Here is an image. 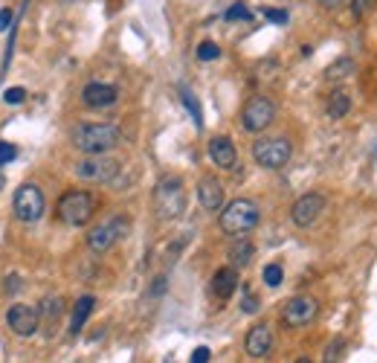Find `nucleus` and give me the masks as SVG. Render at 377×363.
Wrapping results in <instances>:
<instances>
[{
    "label": "nucleus",
    "instance_id": "f257e3e1",
    "mask_svg": "<svg viewBox=\"0 0 377 363\" xmlns=\"http://www.w3.org/2000/svg\"><path fill=\"white\" fill-rule=\"evenodd\" d=\"M259 221H261V209L249 198L230 201L221 209V216H218V227H221V233L230 238H244L247 233H253L259 227Z\"/></svg>",
    "mask_w": 377,
    "mask_h": 363
},
{
    "label": "nucleus",
    "instance_id": "f03ea898",
    "mask_svg": "<svg viewBox=\"0 0 377 363\" xmlns=\"http://www.w3.org/2000/svg\"><path fill=\"white\" fill-rule=\"evenodd\" d=\"M122 134L111 123H81L73 131V145L84 155H108L119 145Z\"/></svg>",
    "mask_w": 377,
    "mask_h": 363
},
{
    "label": "nucleus",
    "instance_id": "7ed1b4c3",
    "mask_svg": "<svg viewBox=\"0 0 377 363\" xmlns=\"http://www.w3.org/2000/svg\"><path fill=\"white\" fill-rule=\"evenodd\" d=\"M154 213L160 221H177L186 213V186L177 174H166V177L157 180Z\"/></svg>",
    "mask_w": 377,
    "mask_h": 363
},
{
    "label": "nucleus",
    "instance_id": "20e7f679",
    "mask_svg": "<svg viewBox=\"0 0 377 363\" xmlns=\"http://www.w3.org/2000/svg\"><path fill=\"white\" fill-rule=\"evenodd\" d=\"M58 221L67 224V227H84L93 216H96V198H93L87 189H70L61 195L58 206Z\"/></svg>",
    "mask_w": 377,
    "mask_h": 363
},
{
    "label": "nucleus",
    "instance_id": "39448f33",
    "mask_svg": "<svg viewBox=\"0 0 377 363\" xmlns=\"http://www.w3.org/2000/svg\"><path fill=\"white\" fill-rule=\"evenodd\" d=\"M293 157V145L288 137H261L253 143V160L261 166V169H285Z\"/></svg>",
    "mask_w": 377,
    "mask_h": 363
},
{
    "label": "nucleus",
    "instance_id": "423d86ee",
    "mask_svg": "<svg viewBox=\"0 0 377 363\" xmlns=\"http://www.w3.org/2000/svg\"><path fill=\"white\" fill-rule=\"evenodd\" d=\"M47 209V198L35 184H21L12 195V213L21 224H35L44 218Z\"/></svg>",
    "mask_w": 377,
    "mask_h": 363
},
{
    "label": "nucleus",
    "instance_id": "0eeeda50",
    "mask_svg": "<svg viewBox=\"0 0 377 363\" xmlns=\"http://www.w3.org/2000/svg\"><path fill=\"white\" fill-rule=\"evenodd\" d=\"M128 230H131V218L128 216H113V218L96 224L87 233V247L96 256H102V253H108L116 245V241H122L125 235H128Z\"/></svg>",
    "mask_w": 377,
    "mask_h": 363
},
{
    "label": "nucleus",
    "instance_id": "6e6552de",
    "mask_svg": "<svg viewBox=\"0 0 377 363\" xmlns=\"http://www.w3.org/2000/svg\"><path fill=\"white\" fill-rule=\"evenodd\" d=\"M119 174V160L108 155H87L76 163V177L84 184H113Z\"/></svg>",
    "mask_w": 377,
    "mask_h": 363
},
{
    "label": "nucleus",
    "instance_id": "1a4fd4ad",
    "mask_svg": "<svg viewBox=\"0 0 377 363\" xmlns=\"http://www.w3.org/2000/svg\"><path fill=\"white\" fill-rule=\"evenodd\" d=\"M273 119H276V105L267 99V96H253V99H247L244 111H241V125L244 131L249 134H261L264 128L273 125Z\"/></svg>",
    "mask_w": 377,
    "mask_h": 363
},
{
    "label": "nucleus",
    "instance_id": "9d476101",
    "mask_svg": "<svg viewBox=\"0 0 377 363\" xmlns=\"http://www.w3.org/2000/svg\"><path fill=\"white\" fill-rule=\"evenodd\" d=\"M320 314V302L308 296V294H299V296H291L285 302V308H281V320H285L291 328H302L308 323H313Z\"/></svg>",
    "mask_w": 377,
    "mask_h": 363
},
{
    "label": "nucleus",
    "instance_id": "9b49d317",
    "mask_svg": "<svg viewBox=\"0 0 377 363\" xmlns=\"http://www.w3.org/2000/svg\"><path fill=\"white\" fill-rule=\"evenodd\" d=\"M6 325L18 337H33V335H38V328H41V314L33 306L15 302V306L6 311Z\"/></svg>",
    "mask_w": 377,
    "mask_h": 363
},
{
    "label": "nucleus",
    "instance_id": "f8f14e48",
    "mask_svg": "<svg viewBox=\"0 0 377 363\" xmlns=\"http://www.w3.org/2000/svg\"><path fill=\"white\" fill-rule=\"evenodd\" d=\"M322 209H325V198L320 192H308V195L296 198V203L291 206V221L296 227H313L320 221Z\"/></svg>",
    "mask_w": 377,
    "mask_h": 363
},
{
    "label": "nucleus",
    "instance_id": "ddd939ff",
    "mask_svg": "<svg viewBox=\"0 0 377 363\" xmlns=\"http://www.w3.org/2000/svg\"><path fill=\"white\" fill-rule=\"evenodd\" d=\"M116 99H119V87L116 84H108V82H90L81 90V102L87 108H93V111L111 108V105H116Z\"/></svg>",
    "mask_w": 377,
    "mask_h": 363
},
{
    "label": "nucleus",
    "instance_id": "4468645a",
    "mask_svg": "<svg viewBox=\"0 0 377 363\" xmlns=\"http://www.w3.org/2000/svg\"><path fill=\"white\" fill-rule=\"evenodd\" d=\"M270 349H273V331H270L267 323H259V325H253V328L247 331V337H244V352L253 357V360L267 357Z\"/></svg>",
    "mask_w": 377,
    "mask_h": 363
},
{
    "label": "nucleus",
    "instance_id": "2eb2a0df",
    "mask_svg": "<svg viewBox=\"0 0 377 363\" xmlns=\"http://www.w3.org/2000/svg\"><path fill=\"white\" fill-rule=\"evenodd\" d=\"M198 201L206 213H221L224 209V184L218 177H201L198 184Z\"/></svg>",
    "mask_w": 377,
    "mask_h": 363
},
{
    "label": "nucleus",
    "instance_id": "dca6fc26",
    "mask_svg": "<svg viewBox=\"0 0 377 363\" xmlns=\"http://www.w3.org/2000/svg\"><path fill=\"white\" fill-rule=\"evenodd\" d=\"M209 160L218 166V169H235L238 163V151H235V143L230 137H212L209 140Z\"/></svg>",
    "mask_w": 377,
    "mask_h": 363
},
{
    "label": "nucleus",
    "instance_id": "f3484780",
    "mask_svg": "<svg viewBox=\"0 0 377 363\" xmlns=\"http://www.w3.org/2000/svg\"><path fill=\"white\" fill-rule=\"evenodd\" d=\"M238 291V270L230 264V267H221V270H215V277H212V294L218 299H230L232 294Z\"/></svg>",
    "mask_w": 377,
    "mask_h": 363
},
{
    "label": "nucleus",
    "instance_id": "a211bd4d",
    "mask_svg": "<svg viewBox=\"0 0 377 363\" xmlns=\"http://www.w3.org/2000/svg\"><path fill=\"white\" fill-rule=\"evenodd\" d=\"M38 314H41V325H47V335H52V331L58 328V323H61V314H64V299H61V296H47L41 302Z\"/></svg>",
    "mask_w": 377,
    "mask_h": 363
},
{
    "label": "nucleus",
    "instance_id": "6ab92c4d",
    "mask_svg": "<svg viewBox=\"0 0 377 363\" xmlns=\"http://www.w3.org/2000/svg\"><path fill=\"white\" fill-rule=\"evenodd\" d=\"M93 308H96V296H93V294H84V296H79L76 308H73V320H70V335H79V331L84 328V323L90 320Z\"/></svg>",
    "mask_w": 377,
    "mask_h": 363
},
{
    "label": "nucleus",
    "instance_id": "aec40b11",
    "mask_svg": "<svg viewBox=\"0 0 377 363\" xmlns=\"http://www.w3.org/2000/svg\"><path fill=\"white\" fill-rule=\"evenodd\" d=\"M253 256H256L253 241H249L247 235H244V238H235V245L230 247V262H232V267H235V270H238V267H247L249 262H253Z\"/></svg>",
    "mask_w": 377,
    "mask_h": 363
},
{
    "label": "nucleus",
    "instance_id": "412c9836",
    "mask_svg": "<svg viewBox=\"0 0 377 363\" xmlns=\"http://www.w3.org/2000/svg\"><path fill=\"white\" fill-rule=\"evenodd\" d=\"M349 111H351V96H349V90L337 87L334 94H331V99H328V116H331V119H342V116H349Z\"/></svg>",
    "mask_w": 377,
    "mask_h": 363
},
{
    "label": "nucleus",
    "instance_id": "4be33fe9",
    "mask_svg": "<svg viewBox=\"0 0 377 363\" xmlns=\"http://www.w3.org/2000/svg\"><path fill=\"white\" fill-rule=\"evenodd\" d=\"M351 73H354V62H351V58H339V62H334L325 70V79L328 82H339V79H349Z\"/></svg>",
    "mask_w": 377,
    "mask_h": 363
},
{
    "label": "nucleus",
    "instance_id": "5701e85b",
    "mask_svg": "<svg viewBox=\"0 0 377 363\" xmlns=\"http://www.w3.org/2000/svg\"><path fill=\"white\" fill-rule=\"evenodd\" d=\"M261 279H264V285L267 288H278L281 282H285V270H281V264H267L264 267V274H261Z\"/></svg>",
    "mask_w": 377,
    "mask_h": 363
},
{
    "label": "nucleus",
    "instance_id": "b1692460",
    "mask_svg": "<svg viewBox=\"0 0 377 363\" xmlns=\"http://www.w3.org/2000/svg\"><path fill=\"white\" fill-rule=\"evenodd\" d=\"M180 99H183V105L188 108V113H192V119H195V125L198 128H203V113H201V105H198V99L188 94V90H180Z\"/></svg>",
    "mask_w": 377,
    "mask_h": 363
},
{
    "label": "nucleus",
    "instance_id": "393cba45",
    "mask_svg": "<svg viewBox=\"0 0 377 363\" xmlns=\"http://www.w3.org/2000/svg\"><path fill=\"white\" fill-rule=\"evenodd\" d=\"M342 349H345V340H342V337H334V340L328 343V349H325V357H322V363H339V357H342Z\"/></svg>",
    "mask_w": 377,
    "mask_h": 363
},
{
    "label": "nucleus",
    "instance_id": "a878e982",
    "mask_svg": "<svg viewBox=\"0 0 377 363\" xmlns=\"http://www.w3.org/2000/svg\"><path fill=\"white\" fill-rule=\"evenodd\" d=\"M218 55H221V47H218L215 41H203L198 47V58H201V62H215Z\"/></svg>",
    "mask_w": 377,
    "mask_h": 363
},
{
    "label": "nucleus",
    "instance_id": "bb28decb",
    "mask_svg": "<svg viewBox=\"0 0 377 363\" xmlns=\"http://www.w3.org/2000/svg\"><path fill=\"white\" fill-rule=\"evenodd\" d=\"M224 18H227L230 23H232V21H253V12H249L244 4H232V6L227 9V15H224Z\"/></svg>",
    "mask_w": 377,
    "mask_h": 363
},
{
    "label": "nucleus",
    "instance_id": "cd10ccee",
    "mask_svg": "<svg viewBox=\"0 0 377 363\" xmlns=\"http://www.w3.org/2000/svg\"><path fill=\"white\" fill-rule=\"evenodd\" d=\"M351 4V15H354V21H363L371 9H374V0H349Z\"/></svg>",
    "mask_w": 377,
    "mask_h": 363
},
{
    "label": "nucleus",
    "instance_id": "c85d7f7f",
    "mask_svg": "<svg viewBox=\"0 0 377 363\" xmlns=\"http://www.w3.org/2000/svg\"><path fill=\"white\" fill-rule=\"evenodd\" d=\"M261 306H259V296L253 294V291H244V296H241V311L244 314H256Z\"/></svg>",
    "mask_w": 377,
    "mask_h": 363
},
{
    "label": "nucleus",
    "instance_id": "c756f323",
    "mask_svg": "<svg viewBox=\"0 0 377 363\" xmlns=\"http://www.w3.org/2000/svg\"><path fill=\"white\" fill-rule=\"evenodd\" d=\"M18 157V148L12 143H0V169H4L6 163H12Z\"/></svg>",
    "mask_w": 377,
    "mask_h": 363
},
{
    "label": "nucleus",
    "instance_id": "7c9ffc66",
    "mask_svg": "<svg viewBox=\"0 0 377 363\" xmlns=\"http://www.w3.org/2000/svg\"><path fill=\"white\" fill-rule=\"evenodd\" d=\"M264 18H267L270 23H278V26L291 21V15H288L285 9H273V6H267V9H264Z\"/></svg>",
    "mask_w": 377,
    "mask_h": 363
},
{
    "label": "nucleus",
    "instance_id": "2f4dec72",
    "mask_svg": "<svg viewBox=\"0 0 377 363\" xmlns=\"http://www.w3.org/2000/svg\"><path fill=\"white\" fill-rule=\"evenodd\" d=\"M23 99H26V90L23 87H9L6 94H4V102L6 105H21Z\"/></svg>",
    "mask_w": 377,
    "mask_h": 363
},
{
    "label": "nucleus",
    "instance_id": "473e14b6",
    "mask_svg": "<svg viewBox=\"0 0 377 363\" xmlns=\"http://www.w3.org/2000/svg\"><path fill=\"white\" fill-rule=\"evenodd\" d=\"M209 357H212L209 346H198V349L192 352V360H188V363H209Z\"/></svg>",
    "mask_w": 377,
    "mask_h": 363
},
{
    "label": "nucleus",
    "instance_id": "72a5a7b5",
    "mask_svg": "<svg viewBox=\"0 0 377 363\" xmlns=\"http://www.w3.org/2000/svg\"><path fill=\"white\" fill-rule=\"evenodd\" d=\"M12 18H15V15H12V9H9V6H6V9H0V33H4V29L12 23Z\"/></svg>",
    "mask_w": 377,
    "mask_h": 363
},
{
    "label": "nucleus",
    "instance_id": "f704fd0d",
    "mask_svg": "<svg viewBox=\"0 0 377 363\" xmlns=\"http://www.w3.org/2000/svg\"><path fill=\"white\" fill-rule=\"evenodd\" d=\"M317 4H320L322 9H328V12H334V9H339L342 4H349V0H317Z\"/></svg>",
    "mask_w": 377,
    "mask_h": 363
},
{
    "label": "nucleus",
    "instance_id": "c9c22d12",
    "mask_svg": "<svg viewBox=\"0 0 377 363\" xmlns=\"http://www.w3.org/2000/svg\"><path fill=\"white\" fill-rule=\"evenodd\" d=\"M296 363H310V357H299V360H296Z\"/></svg>",
    "mask_w": 377,
    "mask_h": 363
}]
</instances>
